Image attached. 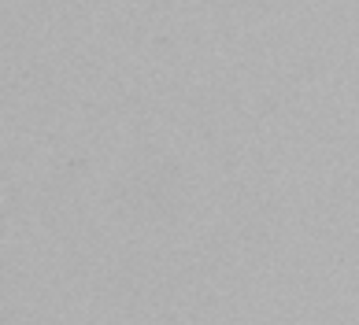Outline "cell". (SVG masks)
Here are the masks:
<instances>
[]
</instances>
